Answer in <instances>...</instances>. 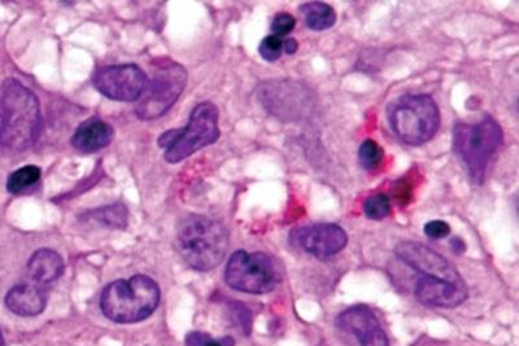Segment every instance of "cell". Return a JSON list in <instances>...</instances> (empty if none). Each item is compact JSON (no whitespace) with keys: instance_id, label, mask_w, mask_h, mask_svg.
<instances>
[{"instance_id":"26","label":"cell","mask_w":519,"mask_h":346,"mask_svg":"<svg viewBox=\"0 0 519 346\" xmlns=\"http://www.w3.org/2000/svg\"><path fill=\"white\" fill-rule=\"evenodd\" d=\"M299 45L298 42L295 41L293 38L286 39L283 41V51L286 52L287 55H293L296 51H298Z\"/></svg>"},{"instance_id":"11","label":"cell","mask_w":519,"mask_h":346,"mask_svg":"<svg viewBox=\"0 0 519 346\" xmlns=\"http://www.w3.org/2000/svg\"><path fill=\"white\" fill-rule=\"evenodd\" d=\"M290 243L313 257L326 259L345 248L348 236L339 225L314 224L295 228L290 234Z\"/></svg>"},{"instance_id":"6","label":"cell","mask_w":519,"mask_h":346,"mask_svg":"<svg viewBox=\"0 0 519 346\" xmlns=\"http://www.w3.org/2000/svg\"><path fill=\"white\" fill-rule=\"evenodd\" d=\"M218 110L211 101L197 104L190 114L186 128L172 129L160 135L159 145L165 150L166 162L178 163L195 152L217 142Z\"/></svg>"},{"instance_id":"15","label":"cell","mask_w":519,"mask_h":346,"mask_svg":"<svg viewBox=\"0 0 519 346\" xmlns=\"http://www.w3.org/2000/svg\"><path fill=\"white\" fill-rule=\"evenodd\" d=\"M48 296L38 286L18 284L5 296V306L20 317H36L45 310Z\"/></svg>"},{"instance_id":"16","label":"cell","mask_w":519,"mask_h":346,"mask_svg":"<svg viewBox=\"0 0 519 346\" xmlns=\"http://www.w3.org/2000/svg\"><path fill=\"white\" fill-rule=\"evenodd\" d=\"M27 271L34 282L39 284L55 282L63 275V258L52 249L37 250L27 262Z\"/></svg>"},{"instance_id":"19","label":"cell","mask_w":519,"mask_h":346,"mask_svg":"<svg viewBox=\"0 0 519 346\" xmlns=\"http://www.w3.org/2000/svg\"><path fill=\"white\" fill-rule=\"evenodd\" d=\"M90 217L107 227L123 228L128 224V210L122 204H113V205L94 210L90 213Z\"/></svg>"},{"instance_id":"1","label":"cell","mask_w":519,"mask_h":346,"mask_svg":"<svg viewBox=\"0 0 519 346\" xmlns=\"http://www.w3.org/2000/svg\"><path fill=\"white\" fill-rule=\"evenodd\" d=\"M39 129L38 99L17 79H5L0 86V144L25 151L36 142Z\"/></svg>"},{"instance_id":"22","label":"cell","mask_w":519,"mask_h":346,"mask_svg":"<svg viewBox=\"0 0 519 346\" xmlns=\"http://www.w3.org/2000/svg\"><path fill=\"white\" fill-rule=\"evenodd\" d=\"M186 346H236V341L230 336L221 339H213L208 333L191 332L185 340Z\"/></svg>"},{"instance_id":"8","label":"cell","mask_w":519,"mask_h":346,"mask_svg":"<svg viewBox=\"0 0 519 346\" xmlns=\"http://www.w3.org/2000/svg\"><path fill=\"white\" fill-rule=\"evenodd\" d=\"M187 83V72L182 65L163 61L147 82L139 98L135 114L141 120H156L164 116L181 97Z\"/></svg>"},{"instance_id":"20","label":"cell","mask_w":519,"mask_h":346,"mask_svg":"<svg viewBox=\"0 0 519 346\" xmlns=\"http://www.w3.org/2000/svg\"><path fill=\"white\" fill-rule=\"evenodd\" d=\"M391 212V202L389 197L385 194H376L367 197L364 203V213L369 219L373 221H382Z\"/></svg>"},{"instance_id":"18","label":"cell","mask_w":519,"mask_h":346,"mask_svg":"<svg viewBox=\"0 0 519 346\" xmlns=\"http://www.w3.org/2000/svg\"><path fill=\"white\" fill-rule=\"evenodd\" d=\"M42 172L38 166L26 165L12 173L7 179V191L11 194L24 193L27 188L38 183Z\"/></svg>"},{"instance_id":"7","label":"cell","mask_w":519,"mask_h":346,"mask_svg":"<svg viewBox=\"0 0 519 346\" xmlns=\"http://www.w3.org/2000/svg\"><path fill=\"white\" fill-rule=\"evenodd\" d=\"M225 280L239 292L265 295L276 289L281 275L276 262L265 253L238 250L228 259Z\"/></svg>"},{"instance_id":"3","label":"cell","mask_w":519,"mask_h":346,"mask_svg":"<svg viewBox=\"0 0 519 346\" xmlns=\"http://www.w3.org/2000/svg\"><path fill=\"white\" fill-rule=\"evenodd\" d=\"M159 302V286L153 278L142 274L111 283L101 296L103 314L108 320L123 324L147 320Z\"/></svg>"},{"instance_id":"23","label":"cell","mask_w":519,"mask_h":346,"mask_svg":"<svg viewBox=\"0 0 519 346\" xmlns=\"http://www.w3.org/2000/svg\"><path fill=\"white\" fill-rule=\"evenodd\" d=\"M259 52L264 60L277 61L283 54V39L277 36H268L260 43Z\"/></svg>"},{"instance_id":"10","label":"cell","mask_w":519,"mask_h":346,"mask_svg":"<svg viewBox=\"0 0 519 346\" xmlns=\"http://www.w3.org/2000/svg\"><path fill=\"white\" fill-rule=\"evenodd\" d=\"M395 255L422 277L435 278L466 286L459 270L447 258L421 243L403 242L395 248Z\"/></svg>"},{"instance_id":"25","label":"cell","mask_w":519,"mask_h":346,"mask_svg":"<svg viewBox=\"0 0 519 346\" xmlns=\"http://www.w3.org/2000/svg\"><path fill=\"white\" fill-rule=\"evenodd\" d=\"M423 231L430 239H443L450 233V225L444 221H430L425 225Z\"/></svg>"},{"instance_id":"21","label":"cell","mask_w":519,"mask_h":346,"mask_svg":"<svg viewBox=\"0 0 519 346\" xmlns=\"http://www.w3.org/2000/svg\"><path fill=\"white\" fill-rule=\"evenodd\" d=\"M383 156V150L381 145L372 139H367L361 144L360 151H358V160H360L361 166L366 170H374L381 165Z\"/></svg>"},{"instance_id":"27","label":"cell","mask_w":519,"mask_h":346,"mask_svg":"<svg viewBox=\"0 0 519 346\" xmlns=\"http://www.w3.org/2000/svg\"><path fill=\"white\" fill-rule=\"evenodd\" d=\"M452 248L454 252L462 253L465 250V244H463L462 240L460 239H453L452 240Z\"/></svg>"},{"instance_id":"28","label":"cell","mask_w":519,"mask_h":346,"mask_svg":"<svg viewBox=\"0 0 519 346\" xmlns=\"http://www.w3.org/2000/svg\"><path fill=\"white\" fill-rule=\"evenodd\" d=\"M0 346H5V338H3L2 330H0Z\"/></svg>"},{"instance_id":"12","label":"cell","mask_w":519,"mask_h":346,"mask_svg":"<svg viewBox=\"0 0 519 346\" xmlns=\"http://www.w3.org/2000/svg\"><path fill=\"white\" fill-rule=\"evenodd\" d=\"M336 326L343 332L355 336L360 346H389L387 336L382 330L378 318L365 305H355L345 309L336 318Z\"/></svg>"},{"instance_id":"14","label":"cell","mask_w":519,"mask_h":346,"mask_svg":"<svg viewBox=\"0 0 519 346\" xmlns=\"http://www.w3.org/2000/svg\"><path fill=\"white\" fill-rule=\"evenodd\" d=\"M112 139V126L98 117H92L77 128L72 138V144L81 152L94 153L110 145Z\"/></svg>"},{"instance_id":"13","label":"cell","mask_w":519,"mask_h":346,"mask_svg":"<svg viewBox=\"0 0 519 346\" xmlns=\"http://www.w3.org/2000/svg\"><path fill=\"white\" fill-rule=\"evenodd\" d=\"M468 287L447 280L422 277L416 284L414 296L421 304L430 308H457L468 299Z\"/></svg>"},{"instance_id":"5","label":"cell","mask_w":519,"mask_h":346,"mask_svg":"<svg viewBox=\"0 0 519 346\" xmlns=\"http://www.w3.org/2000/svg\"><path fill=\"white\" fill-rule=\"evenodd\" d=\"M387 117L392 131L408 145L430 142L440 126V112L430 95L408 94L389 104Z\"/></svg>"},{"instance_id":"24","label":"cell","mask_w":519,"mask_h":346,"mask_svg":"<svg viewBox=\"0 0 519 346\" xmlns=\"http://www.w3.org/2000/svg\"><path fill=\"white\" fill-rule=\"evenodd\" d=\"M296 20L295 17L291 16L290 14H280L274 17L273 23H271V30H273V36L282 37L287 36L295 29Z\"/></svg>"},{"instance_id":"2","label":"cell","mask_w":519,"mask_h":346,"mask_svg":"<svg viewBox=\"0 0 519 346\" xmlns=\"http://www.w3.org/2000/svg\"><path fill=\"white\" fill-rule=\"evenodd\" d=\"M177 248L186 264L197 271L217 267L228 249L227 228L204 215H187L179 222Z\"/></svg>"},{"instance_id":"4","label":"cell","mask_w":519,"mask_h":346,"mask_svg":"<svg viewBox=\"0 0 519 346\" xmlns=\"http://www.w3.org/2000/svg\"><path fill=\"white\" fill-rule=\"evenodd\" d=\"M503 143V132L493 117L479 122H459L453 130L454 152L468 169L475 183H482L493 157Z\"/></svg>"},{"instance_id":"17","label":"cell","mask_w":519,"mask_h":346,"mask_svg":"<svg viewBox=\"0 0 519 346\" xmlns=\"http://www.w3.org/2000/svg\"><path fill=\"white\" fill-rule=\"evenodd\" d=\"M304 15L305 24L309 29L321 30L330 29L336 23V12L332 5L323 2L305 3L301 7Z\"/></svg>"},{"instance_id":"9","label":"cell","mask_w":519,"mask_h":346,"mask_svg":"<svg viewBox=\"0 0 519 346\" xmlns=\"http://www.w3.org/2000/svg\"><path fill=\"white\" fill-rule=\"evenodd\" d=\"M94 86L101 94L117 101H135L147 88L146 73L135 64L104 67L95 73Z\"/></svg>"}]
</instances>
